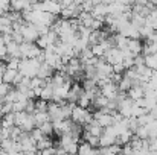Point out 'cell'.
Returning a JSON list of instances; mask_svg holds the SVG:
<instances>
[{"mask_svg":"<svg viewBox=\"0 0 157 155\" xmlns=\"http://www.w3.org/2000/svg\"><path fill=\"white\" fill-rule=\"evenodd\" d=\"M40 65H41V61H40V59L21 58V61H20V67H18V72H20L25 78H34V76H37Z\"/></svg>","mask_w":157,"mask_h":155,"instance_id":"6da1fadb","label":"cell"},{"mask_svg":"<svg viewBox=\"0 0 157 155\" xmlns=\"http://www.w3.org/2000/svg\"><path fill=\"white\" fill-rule=\"evenodd\" d=\"M125 50H128L133 56L142 55V53H144V44H142V40H139V38H130Z\"/></svg>","mask_w":157,"mask_h":155,"instance_id":"8fae6325","label":"cell"},{"mask_svg":"<svg viewBox=\"0 0 157 155\" xmlns=\"http://www.w3.org/2000/svg\"><path fill=\"white\" fill-rule=\"evenodd\" d=\"M2 59H3V58H2V56H0V64H2Z\"/></svg>","mask_w":157,"mask_h":155,"instance_id":"f35d334b","label":"cell"},{"mask_svg":"<svg viewBox=\"0 0 157 155\" xmlns=\"http://www.w3.org/2000/svg\"><path fill=\"white\" fill-rule=\"evenodd\" d=\"M116 138H117V134H116V131H114L113 126L104 128V132L99 137V148H108V146L114 145L116 143Z\"/></svg>","mask_w":157,"mask_h":155,"instance_id":"8992f818","label":"cell"},{"mask_svg":"<svg viewBox=\"0 0 157 155\" xmlns=\"http://www.w3.org/2000/svg\"><path fill=\"white\" fill-rule=\"evenodd\" d=\"M93 5H101V3H104V0H90Z\"/></svg>","mask_w":157,"mask_h":155,"instance_id":"d590c367","label":"cell"},{"mask_svg":"<svg viewBox=\"0 0 157 155\" xmlns=\"http://www.w3.org/2000/svg\"><path fill=\"white\" fill-rule=\"evenodd\" d=\"M15 126H18L21 131L25 132H31L32 129H35L37 123L34 119V114L26 113V111H20L15 113Z\"/></svg>","mask_w":157,"mask_h":155,"instance_id":"7a4b0ae2","label":"cell"},{"mask_svg":"<svg viewBox=\"0 0 157 155\" xmlns=\"http://www.w3.org/2000/svg\"><path fill=\"white\" fill-rule=\"evenodd\" d=\"M128 40H130V38L124 37L122 34H116V35H114V46L119 47L121 50H125V49H127V44H128Z\"/></svg>","mask_w":157,"mask_h":155,"instance_id":"603a6c76","label":"cell"},{"mask_svg":"<svg viewBox=\"0 0 157 155\" xmlns=\"http://www.w3.org/2000/svg\"><path fill=\"white\" fill-rule=\"evenodd\" d=\"M93 119L98 120V123L102 128H108V126L114 125V116L111 113H105L102 109H98L96 113H93Z\"/></svg>","mask_w":157,"mask_h":155,"instance_id":"ba28073f","label":"cell"},{"mask_svg":"<svg viewBox=\"0 0 157 155\" xmlns=\"http://www.w3.org/2000/svg\"><path fill=\"white\" fill-rule=\"evenodd\" d=\"M92 15L98 20H105V17L108 15V5H105V3L95 5L92 9Z\"/></svg>","mask_w":157,"mask_h":155,"instance_id":"2e32d148","label":"cell"},{"mask_svg":"<svg viewBox=\"0 0 157 155\" xmlns=\"http://www.w3.org/2000/svg\"><path fill=\"white\" fill-rule=\"evenodd\" d=\"M145 65H148L151 70H157V53H150L145 55Z\"/></svg>","mask_w":157,"mask_h":155,"instance_id":"cb8c5ba5","label":"cell"},{"mask_svg":"<svg viewBox=\"0 0 157 155\" xmlns=\"http://www.w3.org/2000/svg\"><path fill=\"white\" fill-rule=\"evenodd\" d=\"M2 126L3 128H14L15 126V113H8L5 116H2Z\"/></svg>","mask_w":157,"mask_h":155,"instance_id":"ffe728a7","label":"cell"},{"mask_svg":"<svg viewBox=\"0 0 157 155\" xmlns=\"http://www.w3.org/2000/svg\"><path fill=\"white\" fill-rule=\"evenodd\" d=\"M150 114L153 116V119H154V120H157V106H154L153 109H150Z\"/></svg>","mask_w":157,"mask_h":155,"instance_id":"e575fe53","label":"cell"},{"mask_svg":"<svg viewBox=\"0 0 157 155\" xmlns=\"http://www.w3.org/2000/svg\"><path fill=\"white\" fill-rule=\"evenodd\" d=\"M130 21L136 26V28H144L145 26V21H147V17H144V15H140V14H136V12H133L131 14V17H130Z\"/></svg>","mask_w":157,"mask_h":155,"instance_id":"44dd1931","label":"cell"},{"mask_svg":"<svg viewBox=\"0 0 157 155\" xmlns=\"http://www.w3.org/2000/svg\"><path fill=\"white\" fill-rule=\"evenodd\" d=\"M53 70H55V68H53L52 65H49V64H46V62H41L37 76L41 78V79H44V81H48V79H51L53 76Z\"/></svg>","mask_w":157,"mask_h":155,"instance_id":"e0dca14e","label":"cell"},{"mask_svg":"<svg viewBox=\"0 0 157 155\" xmlns=\"http://www.w3.org/2000/svg\"><path fill=\"white\" fill-rule=\"evenodd\" d=\"M38 128L43 131V134H44V135H49V137H52L53 134H55V132H53V123L51 122V120L44 122V123H43L41 126H38Z\"/></svg>","mask_w":157,"mask_h":155,"instance_id":"4316f807","label":"cell"},{"mask_svg":"<svg viewBox=\"0 0 157 155\" xmlns=\"http://www.w3.org/2000/svg\"><path fill=\"white\" fill-rule=\"evenodd\" d=\"M76 105H79V106H82V108H89V106L92 105V98L87 94V91H82V94L79 96Z\"/></svg>","mask_w":157,"mask_h":155,"instance_id":"d4e9b609","label":"cell"},{"mask_svg":"<svg viewBox=\"0 0 157 155\" xmlns=\"http://www.w3.org/2000/svg\"><path fill=\"white\" fill-rule=\"evenodd\" d=\"M127 2H128V3H130V5H133V3H134V2H136V0H127Z\"/></svg>","mask_w":157,"mask_h":155,"instance_id":"74e56055","label":"cell"},{"mask_svg":"<svg viewBox=\"0 0 157 155\" xmlns=\"http://www.w3.org/2000/svg\"><path fill=\"white\" fill-rule=\"evenodd\" d=\"M51 2H58V0H51Z\"/></svg>","mask_w":157,"mask_h":155,"instance_id":"ab89813d","label":"cell"},{"mask_svg":"<svg viewBox=\"0 0 157 155\" xmlns=\"http://www.w3.org/2000/svg\"><path fill=\"white\" fill-rule=\"evenodd\" d=\"M82 91H84V88H81V85L78 82L76 84H72V88H70V91L67 94V102L76 103L78 99H79V96L82 94Z\"/></svg>","mask_w":157,"mask_h":155,"instance_id":"4fadbf2b","label":"cell"},{"mask_svg":"<svg viewBox=\"0 0 157 155\" xmlns=\"http://www.w3.org/2000/svg\"><path fill=\"white\" fill-rule=\"evenodd\" d=\"M9 90H11V85H9V84H6V82H2V84H0V102H3V99H5V96L8 94Z\"/></svg>","mask_w":157,"mask_h":155,"instance_id":"1f68e13d","label":"cell"},{"mask_svg":"<svg viewBox=\"0 0 157 155\" xmlns=\"http://www.w3.org/2000/svg\"><path fill=\"white\" fill-rule=\"evenodd\" d=\"M99 90H101V94L105 96L107 99H110V101L116 99V98H117V94H119V87H117V84H116V82H113L111 79L105 81L104 84L99 87Z\"/></svg>","mask_w":157,"mask_h":155,"instance_id":"5b68a950","label":"cell"},{"mask_svg":"<svg viewBox=\"0 0 157 155\" xmlns=\"http://www.w3.org/2000/svg\"><path fill=\"white\" fill-rule=\"evenodd\" d=\"M92 52H93V55L96 56V58H104L105 55V47L101 44V43H98V44H95V46H92Z\"/></svg>","mask_w":157,"mask_h":155,"instance_id":"83f0119b","label":"cell"},{"mask_svg":"<svg viewBox=\"0 0 157 155\" xmlns=\"http://www.w3.org/2000/svg\"><path fill=\"white\" fill-rule=\"evenodd\" d=\"M70 119H72L73 123H78V125L86 126L87 123H90V122L93 120V114H92L87 108H82V106H79V105H75Z\"/></svg>","mask_w":157,"mask_h":155,"instance_id":"3957f363","label":"cell"},{"mask_svg":"<svg viewBox=\"0 0 157 155\" xmlns=\"http://www.w3.org/2000/svg\"><path fill=\"white\" fill-rule=\"evenodd\" d=\"M21 35H23V40L25 43H35L40 37V32H38V28L35 24H31V23H25L23 28H21Z\"/></svg>","mask_w":157,"mask_h":155,"instance_id":"277c9868","label":"cell"},{"mask_svg":"<svg viewBox=\"0 0 157 155\" xmlns=\"http://www.w3.org/2000/svg\"><path fill=\"white\" fill-rule=\"evenodd\" d=\"M31 137L34 138V142H35V143H38V142H40V140H43L46 135L43 134V131H41L40 128H35V129H32V131H31Z\"/></svg>","mask_w":157,"mask_h":155,"instance_id":"4dcf8cb0","label":"cell"},{"mask_svg":"<svg viewBox=\"0 0 157 155\" xmlns=\"http://www.w3.org/2000/svg\"><path fill=\"white\" fill-rule=\"evenodd\" d=\"M134 135H137L142 140H148L150 138V129H148V126H139V129L136 131Z\"/></svg>","mask_w":157,"mask_h":155,"instance_id":"f1b7e54d","label":"cell"},{"mask_svg":"<svg viewBox=\"0 0 157 155\" xmlns=\"http://www.w3.org/2000/svg\"><path fill=\"white\" fill-rule=\"evenodd\" d=\"M48 114H49V120L51 122H56V120H64V114H63V106L61 103L53 102L49 103L48 106Z\"/></svg>","mask_w":157,"mask_h":155,"instance_id":"9c48e42d","label":"cell"},{"mask_svg":"<svg viewBox=\"0 0 157 155\" xmlns=\"http://www.w3.org/2000/svg\"><path fill=\"white\" fill-rule=\"evenodd\" d=\"M78 155H98V149L90 146L87 142H82L79 145V149H78Z\"/></svg>","mask_w":157,"mask_h":155,"instance_id":"ac0fdd59","label":"cell"},{"mask_svg":"<svg viewBox=\"0 0 157 155\" xmlns=\"http://www.w3.org/2000/svg\"><path fill=\"white\" fill-rule=\"evenodd\" d=\"M127 96H128L131 101H134V102H137V101L144 99V98H145V88H144V84L133 85V87L130 88V91L127 93Z\"/></svg>","mask_w":157,"mask_h":155,"instance_id":"7c38bea8","label":"cell"},{"mask_svg":"<svg viewBox=\"0 0 157 155\" xmlns=\"http://www.w3.org/2000/svg\"><path fill=\"white\" fill-rule=\"evenodd\" d=\"M104 59L111 64V65H116V64H122L124 62V52L121 50L119 47H111L105 52Z\"/></svg>","mask_w":157,"mask_h":155,"instance_id":"52a82bcc","label":"cell"},{"mask_svg":"<svg viewBox=\"0 0 157 155\" xmlns=\"http://www.w3.org/2000/svg\"><path fill=\"white\" fill-rule=\"evenodd\" d=\"M148 142H150V151L157 152V137H150Z\"/></svg>","mask_w":157,"mask_h":155,"instance_id":"d6a6232c","label":"cell"},{"mask_svg":"<svg viewBox=\"0 0 157 155\" xmlns=\"http://www.w3.org/2000/svg\"><path fill=\"white\" fill-rule=\"evenodd\" d=\"M58 3L61 5V8H69V6H72L75 2H73V0H58Z\"/></svg>","mask_w":157,"mask_h":155,"instance_id":"836d02e7","label":"cell"},{"mask_svg":"<svg viewBox=\"0 0 157 155\" xmlns=\"http://www.w3.org/2000/svg\"><path fill=\"white\" fill-rule=\"evenodd\" d=\"M2 79H3V82H6V84H9V85H17L21 79H23V75L18 72V70H11V68H6L5 70V73H3V76H2Z\"/></svg>","mask_w":157,"mask_h":155,"instance_id":"30bf717a","label":"cell"},{"mask_svg":"<svg viewBox=\"0 0 157 155\" xmlns=\"http://www.w3.org/2000/svg\"><path fill=\"white\" fill-rule=\"evenodd\" d=\"M34 119H35V123H37V128H38L44 122L49 120V114H48V111H34Z\"/></svg>","mask_w":157,"mask_h":155,"instance_id":"7402d4cb","label":"cell"},{"mask_svg":"<svg viewBox=\"0 0 157 155\" xmlns=\"http://www.w3.org/2000/svg\"><path fill=\"white\" fill-rule=\"evenodd\" d=\"M84 128H86V131H87L90 135H95V137H101L102 132H104V128H102V126L98 123V120H95V119H93L90 123H87Z\"/></svg>","mask_w":157,"mask_h":155,"instance_id":"5bb4252c","label":"cell"},{"mask_svg":"<svg viewBox=\"0 0 157 155\" xmlns=\"http://www.w3.org/2000/svg\"><path fill=\"white\" fill-rule=\"evenodd\" d=\"M40 99H43V101H46V102H49V101H52L53 99V84H52L51 79H48L46 84L43 85V88H41V94H40Z\"/></svg>","mask_w":157,"mask_h":155,"instance_id":"9a60e30c","label":"cell"},{"mask_svg":"<svg viewBox=\"0 0 157 155\" xmlns=\"http://www.w3.org/2000/svg\"><path fill=\"white\" fill-rule=\"evenodd\" d=\"M52 145H53L52 138H51L49 135H46L43 140H40V142L37 143V149H38V151H44V149H49V148H52Z\"/></svg>","mask_w":157,"mask_h":155,"instance_id":"484cf974","label":"cell"},{"mask_svg":"<svg viewBox=\"0 0 157 155\" xmlns=\"http://www.w3.org/2000/svg\"><path fill=\"white\" fill-rule=\"evenodd\" d=\"M8 155H25V152H9Z\"/></svg>","mask_w":157,"mask_h":155,"instance_id":"8d00e7d4","label":"cell"},{"mask_svg":"<svg viewBox=\"0 0 157 155\" xmlns=\"http://www.w3.org/2000/svg\"><path fill=\"white\" fill-rule=\"evenodd\" d=\"M20 61H21V58H9L8 62H6V68L18 70V67H20Z\"/></svg>","mask_w":157,"mask_h":155,"instance_id":"f546056e","label":"cell"},{"mask_svg":"<svg viewBox=\"0 0 157 155\" xmlns=\"http://www.w3.org/2000/svg\"><path fill=\"white\" fill-rule=\"evenodd\" d=\"M134 85V82L127 76V75H124L122 76V79L119 81V84H117V87H119V91H122V93H128L130 91V88Z\"/></svg>","mask_w":157,"mask_h":155,"instance_id":"d6986e66","label":"cell"}]
</instances>
